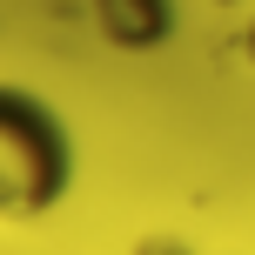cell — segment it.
Segmentation results:
<instances>
[{"label":"cell","instance_id":"obj_1","mask_svg":"<svg viewBox=\"0 0 255 255\" xmlns=\"http://www.w3.org/2000/svg\"><path fill=\"white\" fill-rule=\"evenodd\" d=\"M74 181V141L27 88H0V208L13 222L47 215Z\"/></svg>","mask_w":255,"mask_h":255},{"label":"cell","instance_id":"obj_2","mask_svg":"<svg viewBox=\"0 0 255 255\" xmlns=\"http://www.w3.org/2000/svg\"><path fill=\"white\" fill-rule=\"evenodd\" d=\"M101 27L121 47H154L175 27V13H168V0H101Z\"/></svg>","mask_w":255,"mask_h":255},{"label":"cell","instance_id":"obj_3","mask_svg":"<svg viewBox=\"0 0 255 255\" xmlns=\"http://www.w3.org/2000/svg\"><path fill=\"white\" fill-rule=\"evenodd\" d=\"M242 61H249V67H255V20H249V27H242Z\"/></svg>","mask_w":255,"mask_h":255}]
</instances>
